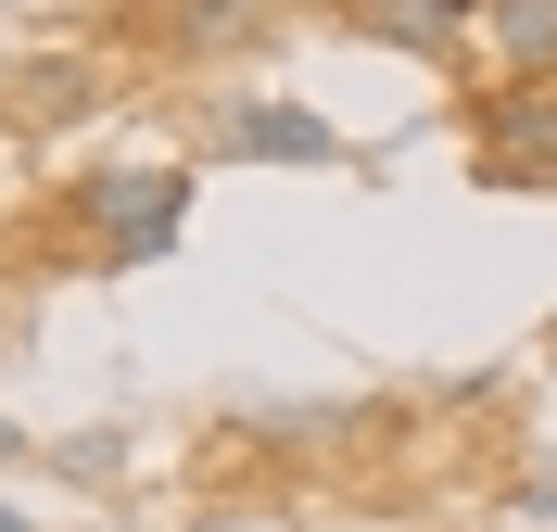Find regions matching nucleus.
<instances>
[{"label":"nucleus","instance_id":"f257e3e1","mask_svg":"<svg viewBox=\"0 0 557 532\" xmlns=\"http://www.w3.org/2000/svg\"><path fill=\"white\" fill-rule=\"evenodd\" d=\"M177 228H190V165L177 152H114V165H76L51 190L13 267L0 280H127V267H165Z\"/></svg>","mask_w":557,"mask_h":532},{"label":"nucleus","instance_id":"f03ea898","mask_svg":"<svg viewBox=\"0 0 557 532\" xmlns=\"http://www.w3.org/2000/svg\"><path fill=\"white\" fill-rule=\"evenodd\" d=\"M292 13L278 0H127V51L165 76H215V64H278Z\"/></svg>","mask_w":557,"mask_h":532},{"label":"nucleus","instance_id":"7ed1b4c3","mask_svg":"<svg viewBox=\"0 0 557 532\" xmlns=\"http://www.w3.org/2000/svg\"><path fill=\"white\" fill-rule=\"evenodd\" d=\"M469 177L482 190H557V64L469 89Z\"/></svg>","mask_w":557,"mask_h":532},{"label":"nucleus","instance_id":"20e7f679","mask_svg":"<svg viewBox=\"0 0 557 532\" xmlns=\"http://www.w3.org/2000/svg\"><path fill=\"white\" fill-rule=\"evenodd\" d=\"M203 165H292V177H330V165H355V140H343L317 102L242 89V102H215V114H203Z\"/></svg>","mask_w":557,"mask_h":532},{"label":"nucleus","instance_id":"39448f33","mask_svg":"<svg viewBox=\"0 0 557 532\" xmlns=\"http://www.w3.org/2000/svg\"><path fill=\"white\" fill-rule=\"evenodd\" d=\"M317 26L368 38V51H393V64H444L456 89H482V0H317Z\"/></svg>","mask_w":557,"mask_h":532},{"label":"nucleus","instance_id":"423d86ee","mask_svg":"<svg viewBox=\"0 0 557 532\" xmlns=\"http://www.w3.org/2000/svg\"><path fill=\"white\" fill-rule=\"evenodd\" d=\"M102 102H114V64H102V51H13V89H0L13 140H64V127H89Z\"/></svg>","mask_w":557,"mask_h":532},{"label":"nucleus","instance_id":"0eeeda50","mask_svg":"<svg viewBox=\"0 0 557 532\" xmlns=\"http://www.w3.org/2000/svg\"><path fill=\"white\" fill-rule=\"evenodd\" d=\"M482 64L494 76H545L557 64V0H482Z\"/></svg>","mask_w":557,"mask_h":532},{"label":"nucleus","instance_id":"6e6552de","mask_svg":"<svg viewBox=\"0 0 557 532\" xmlns=\"http://www.w3.org/2000/svg\"><path fill=\"white\" fill-rule=\"evenodd\" d=\"M51 469H64V482H89V495H114V482H127V431H76Z\"/></svg>","mask_w":557,"mask_h":532},{"label":"nucleus","instance_id":"1a4fd4ad","mask_svg":"<svg viewBox=\"0 0 557 532\" xmlns=\"http://www.w3.org/2000/svg\"><path fill=\"white\" fill-rule=\"evenodd\" d=\"M520 520H557V469H532V482H520Z\"/></svg>","mask_w":557,"mask_h":532},{"label":"nucleus","instance_id":"9d476101","mask_svg":"<svg viewBox=\"0 0 557 532\" xmlns=\"http://www.w3.org/2000/svg\"><path fill=\"white\" fill-rule=\"evenodd\" d=\"M13 457H26V419H0V469H13Z\"/></svg>","mask_w":557,"mask_h":532},{"label":"nucleus","instance_id":"9b49d317","mask_svg":"<svg viewBox=\"0 0 557 532\" xmlns=\"http://www.w3.org/2000/svg\"><path fill=\"white\" fill-rule=\"evenodd\" d=\"M0 532H38V520H26V507H0Z\"/></svg>","mask_w":557,"mask_h":532},{"label":"nucleus","instance_id":"f8f14e48","mask_svg":"<svg viewBox=\"0 0 557 532\" xmlns=\"http://www.w3.org/2000/svg\"><path fill=\"white\" fill-rule=\"evenodd\" d=\"M0 89H13V51H0Z\"/></svg>","mask_w":557,"mask_h":532}]
</instances>
